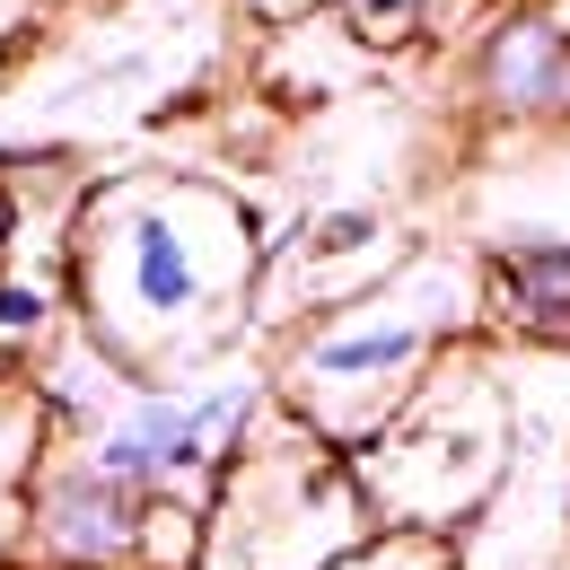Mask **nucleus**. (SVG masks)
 I'll return each instance as SVG.
<instances>
[{
    "instance_id": "nucleus-1",
    "label": "nucleus",
    "mask_w": 570,
    "mask_h": 570,
    "mask_svg": "<svg viewBox=\"0 0 570 570\" xmlns=\"http://www.w3.org/2000/svg\"><path fill=\"white\" fill-rule=\"evenodd\" d=\"M264 282V219L237 185L194 167L88 176L71 219L79 343L124 386L194 377L237 352Z\"/></svg>"
},
{
    "instance_id": "nucleus-2",
    "label": "nucleus",
    "mask_w": 570,
    "mask_h": 570,
    "mask_svg": "<svg viewBox=\"0 0 570 570\" xmlns=\"http://www.w3.org/2000/svg\"><path fill=\"white\" fill-rule=\"evenodd\" d=\"M474 334H483V255L413 246L377 289H360L352 307H325L298 334H282L273 404L352 456L413 404V386L430 368L456 343H474Z\"/></svg>"
},
{
    "instance_id": "nucleus-3",
    "label": "nucleus",
    "mask_w": 570,
    "mask_h": 570,
    "mask_svg": "<svg viewBox=\"0 0 570 570\" xmlns=\"http://www.w3.org/2000/svg\"><path fill=\"white\" fill-rule=\"evenodd\" d=\"M509 456H518V395L483 343H456L413 386V404L368 448H352V474L377 509V527L456 544V527L483 518L492 492L509 483Z\"/></svg>"
},
{
    "instance_id": "nucleus-4",
    "label": "nucleus",
    "mask_w": 570,
    "mask_h": 570,
    "mask_svg": "<svg viewBox=\"0 0 570 570\" xmlns=\"http://www.w3.org/2000/svg\"><path fill=\"white\" fill-rule=\"evenodd\" d=\"M368 535L377 509L360 492L352 456L273 404L203 509V570H334Z\"/></svg>"
},
{
    "instance_id": "nucleus-5",
    "label": "nucleus",
    "mask_w": 570,
    "mask_h": 570,
    "mask_svg": "<svg viewBox=\"0 0 570 570\" xmlns=\"http://www.w3.org/2000/svg\"><path fill=\"white\" fill-rule=\"evenodd\" d=\"M264 413H273V368L212 360L194 377L115 386V404L88 413L71 430V448L141 500H194V509H212L228 456L246 448V430L264 422Z\"/></svg>"
},
{
    "instance_id": "nucleus-6",
    "label": "nucleus",
    "mask_w": 570,
    "mask_h": 570,
    "mask_svg": "<svg viewBox=\"0 0 570 570\" xmlns=\"http://www.w3.org/2000/svg\"><path fill=\"white\" fill-rule=\"evenodd\" d=\"M212 27L194 18V0H141V9H115L62 53V71L27 97V115L45 124H106V115H149L167 97H185L203 62H212Z\"/></svg>"
},
{
    "instance_id": "nucleus-7",
    "label": "nucleus",
    "mask_w": 570,
    "mask_h": 570,
    "mask_svg": "<svg viewBox=\"0 0 570 570\" xmlns=\"http://www.w3.org/2000/svg\"><path fill=\"white\" fill-rule=\"evenodd\" d=\"M413 255L404 219L377 203H325V212L289 219L282 237H264V282H255V325L246 334H298L325 307H352L360 289H377Z\"/></svg>"
},
{
    "instance_id": "nucleus-8",
    "label": "nucleus",
    "mask_w": 570,
    "mask_h": 570,
    "mask_svg": "<svg viewBox=\"0 0 570 570\" xmlns=\"http://www.w3.org/2000/svg\"><path fill=\"white\" fill-rule=\"evenodd\" d=\"M141 492H124L115 474H97L71 439L36 465L27 527H18V562L36 570H132L141 562Z\"/></svg>"
},
{
    "instance_id": "nucleus-9",
    "label": "nucleus",
    "mask_w": 570,
    "mask_h": 570,
    "mask_svg": "<svg viewBox=\"0 0 570 570\" xmlns=\"http://www.w3.org/2000/svg\"><path fill=\"white\" fill-rule=\"evenodd\" d=\"M474 106L492 124H562L570 115V18L553 0H492L474 27Z\"/></svg>"
},
{
    "instance_id": "nucleus-10",
    "label": "nucleus",
    "mask_w": 570,
    "mask_h": 570,
    "mask_svg": "<svg viewBox=\"0 0 570 570\" xmlns=\"http://www.w3.org/2000/svg\"><path fill=\"white\" fill-rule=\"evenodd\" d=\"M483 325H500L509 343L570 352V237L562 228L500 237L483 255Z\"/></svg>"
},
{
    "instance_id": "nucleus-11",
    "label": "nucleus",
    "mask_w": 570,
    "mask_h": 570,
    "mask_svg": "<svg viewBox=\"0 0 570 570\" xmlns=\"http://www.w3.org/2000/svg\"><path fill=\"white\" fill-rule=\"evenodd\" d=\"M334 18L360 36V53H422L439 36H465L474 18H492V0H343Z\"/></svg>"
},
{
    "instance_id": "nucleus-12",
    "label": "nucleus",
    "mask_w": 570,
    "mask_h": 570,
    "mask_svg": "<svg viewBox=\"0 0 570 570\" xmlns=\"http://www.w3.org/2000/svg\"><path fill=\"white\" fill-rule=\"evenodd\" d=\"M62 307H71V273L62 264L0 255V352H45L62 334Z\"/></svg>"
},
{
    "instance_id": "nucleus-13",
    "label": "nucleus",
    "mask_w": 570,
    "mask_h": 570,
    "mask_svg": "<svg viewBox=\"0 0 570 570\" xmlns=\"http://www.w3.org/2000/svg\"><path fill=\"white\" fill-rule=\"evenodd\" d=\"M132 570H203V509L194 500H149L141 509V562Z\"/></svg>"
},
{
    "instance_id": "nucleus-14",
    "label": "nucleus",
    "mask_w": 570,
    "mask_h": 570,
    "mask_svg": "<svg viewBox=\"0 0 570 570\" xmlns=\"http://www.w3.org/2000/svg\"><path fill=\"white\" fill-rule=\"evenodd\" d=\"M334 570H456V544H448V535H404V527H377L352 562H334Z\"/></svg>"
},
{
    "instance_id": "nucleus-15",
    "label": "nucleus",
    "mask_w": 570,
    "mask_h": 570,
    "mask_svg": "<svg viewBox=\"0 0 570 570\" xmlns=\"http://www.w3.org/2000/svg\"><path fill=\"white\" fill-rule=\"evenodd\" d=\"M45 18H53V0H0V88H9V79H18V62L36 53Z\"/></svg>"
},
{
    "instance_id": "nucleus-16",
    "label": "nucleus",
    "mask_w": 570,
    "mask_h": 570,
    "mask_svg": "<svg viewBox=\"0 0 570 570\" xmlns=\"http://www.w3.org/2000/svg\"><path fill=\"white\" fill-rule=\"evenodd\" d=\"M255 27H298V18H325V9H343V0H237Z\"/></svg>"
},
{
    "instance_id": "nucleus-17",
    "label": "nucleus",
    "mask_w": 570,
    "mask_h": 570,
    "mask_svg": "<svg viewBox=\"0 0 570 570\" xmlns=\"http://www.w3.org/2000/svg\"><path fill=\"white\" fill-rule=\"evenodd\" d=\"M0 255H9V176H0Z\"/></svg>"
},
{
    "instance_id": "nucleus-18",
    "label": "nucleus",
    "mask_w": 570,
    "mask_h": 570,
    "mask_svg": "<svg viewBox=\"0 0 570 570\" xmlns=\"http://www.w3.org/2000/svg\"><path fill=\"white\" fill-rule=\"evenodd\" d=\"M553 9H562V18H570V0H553Z\"/></svg>"
}]
</instances>
